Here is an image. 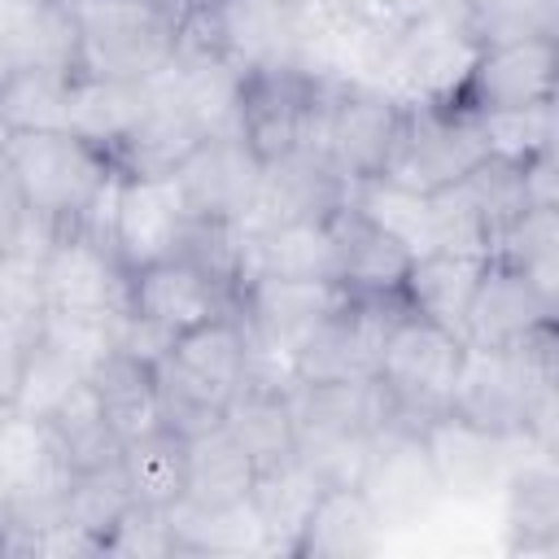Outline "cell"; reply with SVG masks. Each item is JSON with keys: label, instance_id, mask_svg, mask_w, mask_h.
<instances>
[{"label": "cell", "instance_id": "6da1fadb", "mask_svg": "<svg viewBox=\"0 0 559 559\" xmlns=\"http://www.w3.org/2000/svg\"><path fill=\"white\" fill-rule=\"evenodd\" d=\"M245 354L249 345L236 310L179 332L166 345V354L153 362L162 424L175 428L179 437H197L223 424V411L245 380Z\"/></svg>", "mask_w": 559, "mask_h": 559}, {"label": "cell", "instance_id": "7a4b0ae2", "mask_svg": "<svg viewBox=\"0 0 559 559\" xmlns=\"http://www.w3.org/2000/svg\"><path fill=\"white\" fill-rule=\"evenodd\" d=\"M79 44V74L92 79H157L183 31L188 0H66Z\"/></svg>", "mask_w": 559, "mask_h": 559}, {"label": "cell", "instance_id": "3957f363", "mask_svg": "<svg viewBox=\"0 0 559 559\" xmlns=\"http://www.w3.org/2000/svg\"><path fill=\"white\" fill-rule=\"evenodd\" d=\"M0 153L17 179L22 205L52 227H79L118 179L109 153L74 131H9Z\"/></svg>", "mask_w": 559, "mask_h": 559}, {"label": "cell", "instance_id": "277c9868", "mask_svg": "<svg viewBox=\"0 0 559 559\" xmlns=\"http://www.w3.org/2000/svg\"><path fill=\"white\" fill-rule=\"evenodd\" d=\"M480 157H489V144L476 114L459 109L454 100H411L402 105L397 140L376 179L432 197L459 183Z\"/></svg>", "mask_w": 559, "mask_h": 559}, {"label": "cell", "instance_id": "5b68a950", "mask_svg": "<svg viewBox=\"0 0 559 559\" xmlns=\"http://www.w3.org/2000/svg\"><path fill=\"white\" fill-rule=\"evenodd\" d=\"M183 26L223 52L240 74L266 66H301L310 44V9L293 0H205L188 4Z\"/></svg>", "mask_w": 559, "mask_h": 559}, {"label": "cell", "instance_id": "8992f818", "mask_svg": "<svg viewBox=\"0 0 559 559\" xmlns=\"http://www.w3.org/2000/svg\"><path fill=\"white\" fill-rule=\"evenodd\" d=\"M476 57V44L463 31V17H411L389 44H380L371 83L411 100H450Z\"/></svg>", "mask_w": 559, "mask_h": 559}, {"label": "cell", "instance_id": "52a82bcc", "mask_svg": "<svg viewBox=\"0 0 559 559\" xmlns=\"http://www.w3.org/2000/svg\"><path fill=\"white\" fill-rule=\"evenodd\" d=\"M323 74H310L301 66H266V70H245L240 92H236V131L240 140L258 153V162L288 157L301 148L310 118L323 96Z\"/></svg>", "mask_w": 559, "mask_h": 559}, {"label": "cell", "instance_id": "ba28073f", "mask_svg": "<svg viewBox=\"0 0 559 559\" xmlns=\"http://www.w3.org/2000/svg\"><path fill=\"white\" fill-rule=\"evenodd\" d=\"M39 310L70 314H122L127 310V266L118 253L83 227H61L35 266Z\"/></svg>", "mask_w": 559, "mask_h": 559}, {"label": "cell", "instance_id": "9c48e42d", "mask_svg": "<svg viewBox=\"0 0 559 559\" xmlns=\"http://www.w3.org/2000/svg\"><path fill=\"white\" fill-rule=\"evenodd\" d=\"M402 314V297H349L323 314L293 349L297 380H367L376 376L384 332Z\"/></svg>", "mask_w": 559, "mask_h": 559}, {"label": "cell", "instance_id": "30bf717a", "mask_svg": "<svg viewBox=\"0 0 559 559\" xmlns=\"http://www.w3.org/2000/svg\"><path fill=\"white\" fill-rule=\"evenodd\" d=\"M402 100L389 96L376 83L341 79L328 100L323 118V157L345 183L376 179L389 162V148L397 140Z\"/></svg>", "mask_w": 559, "mask_h": 559}, {"label": "cell", "instance_id": "8fae6325", "mask_svg": "<svg viewBox=\"0 0 559 559\" xmlns=\"http://www.w3.org/2000/svg\"><path fill=\"white\" fill-rule=\"evenodd\" d=\"M345 301V288L332 280H275L258 275L236 293V319L245 341L262 354H275L293 367V349L310 336V328Z\"/></svg>", "mask_w": 559, "mask_h": 559}, {"label": "cell", "instance_id": "7c38bea8", "mask_svg": "<svg viewBox=\"0 0 559 559\" xmlns=\"http://www.w3.org/2000/svg\"><path fill=\"white\" fill-rule=\"evenodd\" d=\"M231 310H236V293L188 258H162L127 275V314H135L166 341Z\"/></svg>", "mask_w": 559, "mask_h": 559}, {"label": "cell", "instance_id": "4fadbf2b", "mask_svg": "<svg viewBox=\"0 0 559 559\" xmlns=\"http://www.w3.org/2000/svg\"><path fill=\"white\" fill-rule=\"evenodd\" d=\"M463 345L467 341L459 332H450V328H441V323H432L424 314H411L402 306V314L384 332L376 380L389 384L393 393L411 397V402L445 411L450 384H454L459 362H463Z\"/></svg>", "mask_w": 559, "mask_h": 559}, {"label": "cell", "instance_id": "5bb4252c", "mask_svg": "<svg viewBox=\"0 0 559 559\" xmlns=\"http://www.w3.org/2000/svg\"><path fill=\"white\" fill-rule=\"evenodd\" d=\"M555 70H559V39H520L480 48L450 96L467 114H498L555 100Z\"/></svg>", "mask_w": 559, "mask_h": 559}, {"label": "cell", "instance_id": "9a60e30c", "mask_svg": "<svg viewBox=\"0 0 559 559\" xmlns=\"http://www.w3.org/2000/svg\"><path fill=\"white\" fill-rule=\"evenodd\" d=\"M175 179H179V192H183L192 218L245 223V214L258 201L262 162L240 140V131L227 127V131H210L197 144V153L175 170Z\"/></svg>", "mask_w": 559, "mask_h": 559}, {"label": "cell", "instance_id": "2e32d148", "mask_svg": "<svg viewBox=\"0 0 559 559\" xmlns=\"http://www.w3.org/2000/svg\"><path fill=\"white\" fill-rule=\"evenodd\" d=\"M419 441H424V450L432 459V472L441 480V493L445 498H463V502H476V498H489L493 489H502L507 472L520 459L515 450H528L524 441L485 432V428L467 424L454 411H441L419 432Z\"/></svg>", "mask_w": 559, "mask_h": 559}, {"label": "cell", "instance_id": "e0dca14e", "mask_svg": "<svg viewBox=\"0 0 559 559\" xmlns=\"http://www.w3.org/2000/svg\"><path fill=\"white\" fill-rule=\"evenodd\" d=\"M188 223H192V210H188L175 175L122 179L118 205H114V253L127 266V275L135 266L175 258L188 236Z\"/></svg>", "mask_w": 559, "mask_h": 559}, {"label": "cell", "instance_id": "ac0fdd59", "mask_svg": "<svg viewBox=\"0 0 559 559\" xmlns=\"http://www.w3.org/2000/svg\"><path fill=\"white\" fill-rule=\"evenodd\" d=\"M555 306L559 301L542 293L520 266L502 258H485V271L463 314V341L480 349H507L528 332L555 323Z\"/></svg>", "mask_w": 559, "mask_h": 559}, {"label": "cell", "instance_id": "d6986e66", "mask_svg": "<svg viewBox=\"0 0 559 559\" xmlns=\"http://www.w3.org/2000/svg\"><path fill=\"white\" fill-rule=\"evenodd\" d=\"M349 183L328 166L323 153L293 148L288 157H275L262 166L258 201L245 214V231L258 227H288V223H328L336 205H345Z\"/></svg>", "mask_w": 559, "mask_h": 559}, {"label": "cell", "instance_id": "ffe728a7", "mask_svg": "<svg viewBox=\"0 0 559 559\" xmlns=\"http://www.w3.org/2000/svg\"><path fill=\"white\" fill-rule=\"evenodd\" d=\"M328 240H332V280L349 297H393L415 258L349 197L328 214Z\"/></svg>", "mask_w": 559, "mask_h": 559}, {"label": "cell", "instance_id": "44dd1931", "mask_svg": "<svg viewBox=\"0 0 559 559\" xmlns=\"http://www.w3.org/2000/svg\"><path fill=\"white\" fill-rule=\"evenodd\" d=\"M205 135H210V127L166 83L148 79L144 114L122 135V144L109 153V162L122 179H162V175H175L197 153V144Z\"/></svg>", "mask_w": 559, "mask_h": 559}, {"label": "cell", "instance_id": "7402d4cb", "mask_svg": "<svg viewBox=\"0 0 559 559\" xmlns=\"http://www.w3.org/2000/svg\"><path fill=\"white\" fill-rule=\"evenodd\" d=\"M358 489L367 493V502L376 507L384 528H406L419 524L445 493L441 480L432 472V459L424 450L419 437H389L376 441V454L358 480Z\"/></svg>", "mask_w": 559, "mask_h": 559}, {"label": "cell", "instance_id": "603a6c76", "mask_svg": "<svg viewBox=\"0 0 559 559\" xmlns=\"http://www.w3.org/2000/svg\"><path fill=\"white\" fill-rule=\"evenodd\" d=\"M502 533L511 555L559 550V476L550 454L515 459L502 480Z\"/></svg>", "mask_w": 559, "mask_h": 559}, {"label": "cell", "instance_id": "cb8c5ba5", "mask_svg": "<svg viewBox=\"0 0 559 559\" xmlns=\"http://www.w3.org/2000/svg\"><path fill=\"white\" fill-rule=\"evenodd\" d=\"M384 546V524L358 485H323L293 555L297 559H362Z\"/></svg>", "mask_w": 559, "mask_h": 559}, {"label": "cell", "instance_id": "d4e9b609", "mask_svg": "<svg viewBox=\"0 0 559 559\" xmlns=\"http://www.w3.org/2000/svg\"><path fill=\"white\" fill-rule=\"evenodd\" d=\"M170 515V542L175 555H197V559H245V555H266V533L249 498L236 502H192L179 498L166 507Z\"/></svg>", "mask_w": 559, "mask_h": 559}, {"label": "cell", "instance_id": "484cf974", "mask_svg": "<svg viewBox=\"0 0 559 559\" xmlns=\"http://www.w3.org/2000/svg\"><path fill=\"white\" fill-rule=\"evenodd\" d=\"M480 271H485L480 253L428 249V253L411 258L397 297H402V306L411 314H424V319H432V323H441V328L463 336V314H467V301L476 293Z\"/></svg>", "mask_w": 559, "mask_h": 559}, {"label": "cell", "instance_id": "4316f807", "mask_svg": "<svg viewBox=\"0 0 559 559\" xmlns=\"http://www.w3.org/2000/svg\"><path fill=\"white\" fill-rule=\"evenodd\" d=\"M319 493H323V480L314 476V467L301 454H288V459H280L253 476L249 502L262 520L266 555H293L297 533H301Z\"/></svg>", "mask_w": 559, "mask_h": 559}, {"label": "cell", "instance_id": "83f0119b", "mask_svg": "<svg viewBox=\"0 0 559 559\" xmlns=\"http://www.w3.org/2000/svg\"><path fill=\"white\" fill-rule=\"evenodd\" d=\"M87 384H92L105 419L114 424V432L122 441H131V437H140V432L162 424V397H157L153 362H144V358L127 354V349H109L92 367Z\"/></svg>", "mask_w": 559, "mask_h": 559}, {"label": "cell", "instance_id": "f1b7e54d", "mask_svg": "<svg viewBox=\"0 0 559 559\" xmlns=\"http://www.w3.org/2000/svg\"><path fill=\"white\" fill-rule=\"evenodd\" d=\"M223 428L236 437V445L253 459V467H271L288 454H297V428H293V406H288V389L275 384H253L245 380L227 411H223Z\"/></svg>", "mask_w": 559, "mask_h": 559}, {"label": "cell", "instance_id": "f546056e", "mask_svg": "<svg viewBox=\"0 0 559 559\" xmlns=\"http://www.w3.org/2000/svg\"><path fill=\"white\" fill-rule=\"evenodd\" d=\"M122 476L131 485V498L144 507H175L188 489V437L157 424L131 441H122Z\"/></svg>", "mask_w": 559, "mask_h": 559}, {"label": "cell", "instance_id": "4dcf8cb0", "mask_svg": "<svg viewBox=\"0 0 559 559\" xmlns=\"http://www.w3.org/2000/svg\"><path fill=\"white\" fill-rule=\"evenodd\" d=\"M144 100H148V83L74 74V83H70V131L92 140L96 148L114 153L122 144V135L135 127V118L144 114Z\"/></svg>", "mask_w": 559, "mask_h": 559}, {"label": "cell", "instance_id": "1f68e13d", "mask_svg": "<svg viewBox=\"0 0 559 559\" xmlns=\"http://www.w3.org/2000/svg\"><path fill=\"white\" fill-rule=\"evenodd\" d=\"M66 459L70 472H87V467H105L118 463L122 454V437L114 432V424L105 419L92 384H79L70 397H61L48 415H39Z\"/></svg>", "mask_w": 559, "mask_h": 559}, {"label": "cell", "instance_id": "d6a6232c", "mask_svg": "<svg viewBox=\"0 0 559 559\" xmlns=\"http://www.w3.org/2000/svg\"><path fill=\"white\" fill-rule=\"evenodd\" d=\"M253 476H258L253 459L236 445V437L223 424L188 437V489H183V498L236 502V498H249Z\"/></svg>", "mask_w": 559, "mask_h": 559}, {"label": "cell", "instance_id": "836d02e7", "mask_svg": "<svg viewBox=\"0 0 559 559\" xmlns=\"http://www.w3.org/2000/svg\"><path fill=\"white\" fill-rule=\"evenodd\" d=\"M70 70L52 66H17L0 87V122L4 131H70Z\"/></svg>", "mask_w": 559, "mask_h": 559}, {"label": "cell", "instance_id": "e575fe53", "mask_svg": "<svg viewBox=\"0 0 559 559\" xmlns=\"http://www.w3.org/2000/svg\"><path fill=\"white\" fill-rule=\"evenodd\" d=\"M459 192L467 197L485 240H489V253L493 245L507 236V227L533 205L528 201V188H524V170L520 162H507V157H480L463 179H459Z\"/></svg>", "mask_w": 559, "mask_h": 559}, {"label": "cell", "instance_id": "d590c367", "mask_svg": "<svg viewBox=\"0 0 559 559\" xmlns=\"http://www.w3.org/2000/svg\"><path fill=\"white\" fill-rule=\"evenodd\" d=\"M459 17L476 52L520 39H559V0H463Z\"/></svg>", "mask_w": 559, "mask_h": 559}, {"label": "cell", "instance_id": "8d00e7d4", "mask_svg": "<svg viewBox=\"0 0 559 559\" xmlns=\"http://www.w3.org/2000/svg\"><path fill=\"white\" fill-rule=\"evenodd\" d=\"M489 258L520 266L542 293L559 301V205H528L507 236L493 245Z\"/></svg>", "mask_w": 559, "mask_h": 559}, {"label": "cell", "instance_id": "74e56055", "mask_svg": "<svg viewBox=\"0 0 559 559\" xmlns=\"http://www.w3.org/2000/svg\"><path fill=\"white\" fill-rule=\"evenodd\" d=\"M135 498H131V485L122 476V463L70 472V485H66V520L74 528H83L87 537H96V542H105V533L122 520V511Z\"/></svg>", "mask_w": 559, "mask_h": 559}, {"label": "cell", "instance_id": "f35d334b", "mask_svg": "<svg viewBox=\"0 0 559 559\" xmlns=\"http://www.w3.org/2000/svg\"><path fill=\"white\" fill-rule=\"evenodd\" d=\"M349 201L358 210H367L389 236H397L415 258L432 249V218H428V197L397 188L389 179H362L349 183Z\"/></svg>", "mask_w": 559, "mask_h": 559}, {"label": "cell", "instance_id": "ab89813d", "mask_svg": "<svg viewBox=\"0 0 559 559\" xmlns=\"http://www.w3.org/2000/svg\"><path fill=\"white\" fill-rule=\"evenodd\" d=\"M79 384H87V371L31 323V345H26V367H22V389H17V411L26 415H48L61 397H70Z\"/></svg>", "mask_w": 559, "mask_h": 559}, {"label": "cell", "instance_id": "60d3db41", "mask_svg": "<svg viewBox=\"0 0 559 559\" xmlns=\"http://www.w3.org/2000/svg\"><path fill=\"white\" fill-rule=\"evenodd\" d=\"M485 144L493 157L507 162H528L533 153L555 148V100L524 105V109H498V114H476Z\"/></svg>", "mask_w": 559, "mask_h": 559}, {"label": "cell", "instance_id": "b9f144b4", "mask_svg": "<svg viewBox=\"0 0 559 559\" xmlns=\"http://www.w3.org/2000/svg\"><path fill=\"white\" fill-rule=\"evenodd\" d=\"M100 555H131V559H162V555H175L170 515H166L162 507L131 502V507L122 511V520L105 533Z\"/></svg>", "mask_w": 559, "mask_h": 559}, {"label": "cell", "instance_id": "7bdbcfd3", "mask_svg": "<svg viewBox=\"0 0 559 559\" xmlns=\"http://www.w3.org/2000/svg\"><path fill=\"white\" fill-rule=\"evenodd\" d=\"M26 345H31V323L0 319V406L17 402L22 367H26Z\"/></svg>", "mask_w": 559, "mask_h": 559}, {"label": "cell", "instance_id": "ee69618b", "mask_svg": "<svg viewBox=\"0 0 559 559\" xmlns=\"http://www.w3.org/2000/svg\"><path fill=\"white\" fill-rule=\"evenodd\" d=\"M520 170H524V188H528L533 205H559V162H555V148L533 153L528 162H520Z\"/></svg>", "mask_w": 559, "mask_h": 559}, {"label": "cell", "instance_id": "f6af8a7d", "mask_svg": "<svg viewBox=\"0 0 559 559\" xmlns=\"http://www.w3.org/2000/svg\"><path fill=\"white\" fill-rule=\"evenodd\" d=\"M22 218H26V205H22L17 179H13V170H9V162H4V153H0V262L9 258Z\"/></svg>", "mask_w": 559, "mask_h": 559}, {"label": "cell", "instance_id": "bcb514c9", "mask_svg": "<svg viewBox=\"0 0 559 559\" xmlns=\"http://www.w3.org/2000/svg\"><path fill=\"white\" fill-rule=\"evenodd\" d=\"M17 66H22V61H17V52H13V48L0 39V87L13 79V70H17Z\"/></svg>", "mask_w": 559, "mask_h": 559}, {"label": "cell", "instance_id": "7dc6e473", "mask_svg": "<svg viewBox=\"0 0 559 559\" xmlns=\"http://www.w3.org/2000/svg\"><path fill=\"white\" fill-rule=\"evenodd\" d=\"M293 4H301V9H328V4H336V0H293Z\"/></svg>", "mask_w": 559, "mask_h": 559}, {"label": "cell", "instance_id": "c3c4849f", "mask_svg": "<svg viewBox=\"0 0 559 559\" xmlns=\"http://www.w3.org/2000/svg\"><path fill=\"white\" fill-rule=\"evenodd\" d=\"M0 555H13V550H9V533H4V528H0Z\"/></svg>", "mask_w": 559, "mask_h": 559}, {"label": "cell", "instance_id": "681fc988", "mask_svg": "<svg viewBox=\"0 0 559 559\" xmlns=\"http://www.w3.org/2000/svg\"><path fill=\"white\" fill-rule=\"evenodd\" d=\"M188 4H205V0H188Z\"/></svg>", "mask_w": 559, "mask_h": 559}]
</instances>
